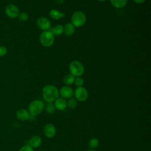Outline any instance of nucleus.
Returning <instances> with one entry per match:
<instances>
[{
  "label": "nucleus",
  "instance_id": "bb28decb",
  "mask_svg": "<svg viewBox=\"0 0 151 151\" xmlns=\"http://www.w3.org/2000/svg\"><path fill=\"white\" fill-rule=\"evenodd\" d=\"M65 0H55V2L58 5H61L64 2Z\"/></svg>",
  "mask_w": 151,
  "mask_h": 151
},
{
  "label": "nucleus",
  "instance_id": "c85d7f7f",
  "mask_svg": "<svg viewBox=\"0 0 151 151\" xmlns=\"http://www.w3.org/2000/svg\"><path fill=\"white\" fill-rule=\"evenodd\" d=\"M97 1H100V2H104V1H106V0H97Z\"/></svg>",
  "mask_w": 151,
  "mask_h": 151
},
{
  "label": "nucleus",
  "instance_id": "9d476101",
  "mask_svg": "<svg viewBox=\"0 0 151 151\" xmlns=\"http://www.w3.org/2000/svg\"><path fill=\"white\" fill-rule=\"evenodd\" d=\"M43 132L47 138H52L56 134V128L52 124L48 123L44 127Z\"/></svg>",
  "mask_w": 151,
  "mask_h": 151
},
{
  "label": "nucleus",
  "instance_id": "423d86ee",
  "mask_svg": "<svg viewBox=\"0 0 151 151\" xmlns=\"http://www.w3.org/2000/svg\"><path fill=\"white\" fill-rule=\"evenodd\" d=\"M5 13L8 18L15 19L18 17L19 14V9L15 4H9L6 6L5 8Z\"/></svg>",
  "mask_w": 151,
  "mask_h": 151
},
{
  "label": "nucleus",
  "instance_id": "f8f14e48",
  "mask_svg": "<svg viewBox=\"0 0 151 151\" xmlns=\"http://www.w3.org/2000/svg\"><path fill=\"white\" fill-rule=\"evenodd\" d=\"M54 106L55 109H57L58 110L60 111H63L64 110L66 107H67V101L65 99L62 98V97H58L55 101H54Z\"/></svg>",
  "mask_w": 151,
  "mask_h": 151
},
{
  "label": "nucleus",
  "instance_id": "cd10ccee",
  "mask_svg": "<svg viewBox=\"0 0 151 151\" xmlns=\"http://www.w3.org/2000/svg\"><path fill=\"white\" fill-rule=\"evenodd\" d=\"M87 151H96V150H94V149H89V150H88Z\"/></svg>",
  "mask_w": 151,
  "mask_h": 151
},
{
  "label": "nucleus",
  "instance_id": "4be33fe9",
  "mask_svg": "<svg viewBox=\"0 0 151 151\" xmlns=\"http://www.w3.org/2000/svg\"><path fill=\"white\" fill-rule=\"evenodd\" d=\"M17 18L21 22H26L29 18V16L26 12H19Z\"/></svg>",
  "mask_w": 151,
  "mask_h": 151
},
{
  "label": "nucleus",
  "instance_id": "a878e982",
  "mask_svg": "<svg viewBox=\"0 0 151 151\" xmlns=\"http://www.w3.org/2000/svg\"><path fill=\"white\" fill-rule=\"evenodd\" d=\"M133 1L134 3L137 4H142L146 1V0H133Z\"/></svg>",
  "mask_w": 151,
  "mask_h": 151
},
{
  "label": "nucleus",
  "instance_id": "f03ea898",
  "mask_svg": "<svg viewBox=\"0 0 151 151\" xmlns=\"http://www.w3.org/2000/svg\"><path fill=\"white\" fill-rule=\"evenodd\" d=\"M54 37L55 36L50 30L43 31L40 35V42L44 47H50L54 42Z\"/></svg>",
  "mask_w": 151,
  "mask_h": 151
},
{
  "label": "nucleus",
  "instance_id": "f3484780",
  "mask_svg": "<svg viewBox=\"0 0 151 151\" xmlns=\"http://www.w3.org/2000/svg\"><path fill=\"white\" fill-rule=\"evenodd\" d=\"M54 36H59L64 32V28L63 25L60 24H57L55 25L51 29H50Z\"/></svg>",
  "mask_w": 151,
  "mask_h": 151
},
{
  "label": "nucleus",
  "instance_id": "6e6552de",
  "mask_svg": "<svg viewBox=\"0 0 151 151\" xmlns=\"http://www.w3.org/2000/svg\"><path fill=\"white\" fill-rule=\"evenodd\" d=\"M38 27L42 31H48L51 29V21L46 17H40L37 21Z\"/></svg>",
  "mask_w": 151,
  "mask_h": 151
},
{
  "label": "nucleus",
  "instance_id": "1a4fd4ad",
  "mask_svg": "<svg viewBox=\"0 0 151 151\" xmlns=\"http://www.w3.org/2000/svg\"><path fill=\"white\" fill-rule=\"evenodd\" d=\"M59 95L64 99H70L74 95V91L70 86H64L60 88L59 91Z\"/></svg>",
  "mask_w": 151,
  "mask_h": 151
},
{
  "label": "nucleus",
  "instance_id": "7ed1b4c3",
  "mask_svg": "<svg viewBox=\"0 0 151 151\" xmlns=\"http://www.w3.org/2000/svg\"><path fill=\"white\" fill-rule=\"evenodd\" d=\"M71 21L74 27H81L86 24V16L82 11H76L73 14L71 18Z\"/></svg>",
  "mask_w": 151,
  "mask_h": 151
},
{
  "label": "nucleus",
  "instance_id": "b1692460",
  "mask_svg": "<svg viewBox=\"0 0 151 151\" xmlns=\"http://www.w3.org/2000/svg\"><path fill=\"white\" fill-rule=\"evenodd\" d=\"M8 52L7 48L4 45H0V57L5 56Z\"/></svg>",
  "mask_w": 151,
  "mask_h": 151
},
{
  "label": "nucleus",
  "instance_id": "20e7f679",
  "mask_svg": "<svg viewBox=\"0 0 151 151\" xmlns=\"http://www.w3.org/2000/svg\"><path fill=\"white\" fill-rule=\"evenodd\" d=\"M44 109L43 102L39 100H35L31 101L28 106V111L31 116H36L41 114Z\"/></svg>",
  "mask_w": 151,
  "mask_h": 151
},
{
  "label": "nucleus",
  "instance_id": "ddd939ff",
  "mask_svg": "<svg viewBox=\"0 0 151 151\" xmlns=\"http://www.w3.org/2000/svg\"><path fill=\"white\" fill-rule=\"evenodd\" d=\"M42 143V139L40 136L38 135H34L31 137L29 140V146L32 148L39 147Z\"/></svg>",
  "mask_w": 151,
  "mask_h": 151
},
{
  "label": "nucleus",
  "instance_id": "412c9836",
  "mask_svg": "<svg viewBox=\"0 0 151 151\" xmlns=\"http://www.w3.org/2000/svg\"><path fill=\"white\" fill-rule=\"evenodd\" d=\"M77 100L74 98H70L67 102V106L70 109H74L77 107Z\"/></svg>",
  "mask_w": 151,
  "mask_h": 151
},
{
  "label": "nucleus",
  "instance_id": "393cba45",
  "mask_svg": "<svg viewBox=\"0 0 151 151\" xmlns=\"http://www.w3.org/2000/svg\"><path fill=\"white\" fill-rule=\"evenodd\" d=\"M19 151H34V148H32L29 145H24L20 148Z\"/></svg>",
  "mask_w": 151,
  "mask_h": 151
},
{
  "label": "nucleus",
  "instance_id": "2eb2a0df",
  "mask_svg": "<svg viewBox=\"0 0 151 151\" xmlns=\"http://www.w3.org/2000/svg\"><path fill=\"white\" fill-rule=\"evenodd\" d=\"M64 28V34L67 36L72 35L75 31V27L71 23H67L66 24Z\"/></svg>",
  "mask_w": 151,
  "mask_h": 151
},
{
  "label": "nucleus",
  "instance_id": "5701e85b",
  "mask_svg": "<svg viewBox=\"0 0 151 151\" xmlns=\"http://www.w3.org/2000/svg\"><path fill=\"white\" fill-rule=\"evenodd\" d=\"M74 83L77 87H83L84 84V80L81 77H77L76 78H75Z\"/></svg>",
  "mask_w": 151,
  "mask_h": 151
},
{
  "label": "nucleus",
  "instance_id": "f257e3e1",
  "mask_svg": "<svg viewBox=\"0 0 151 151\" xmlns=\"http://www.w3.org/2000/svg\"><path fill=\"white\" fill-rule=\"evenodd\" d=\"M42 95L44 100L47 103H52L58 97L59 91L55 86L48 84L42 88Z\"/></svg>",
  "mask_w": 151,
  "mask_h": 151
},
{
  "label": "nucleus",
  "instance_id": "39448f33",
  "mask_svg": "<svg viewBox=\"0 0 151 151\" xmlns=\"http://www.w3.org/2000/svg\"><path fill=\"white\" fill-rule=\"evenodd\" d=\"M69 71L74 77H80L84 73V67L80 61L74 60L69 65Z\"/></svg>",
  "mask_w": 151,
  "mask_h": 151
},
{
  "label": "nucleus",
  "instance_id": "6ab92c4d",
  "mask_svg": "<svg viewBox=\"0 0 151 151\" xmlns=\"http://www.w3.org/2000/svg\"><path fill=\"white\" fill-rule=\"evenodd\" d=\"M99 140L96 137L91 138L88 142V146L90 149H94L99 146Z\"/></svg>",
  "mask_w": 151,
  "mask_h": 151
},
{
  "label": "nucleus",
  "instance_id": "aec40b11",
  "mask_svg": "<svg viewBox=\"0 0 151 151\" xmlns=\"http://www.w3.org/2000/svg\"><path fill=\"white\" fill-rule=\"evenodd\" d=\"M46 111L49 114H53L55 111V107L54 106V103H48L45 107Z\"/></svg>",
  "mask_w": 151,
  "mask_h": 151
},
{
  "label": "nucleus",
  "instance_id": "4468645a",
  "mask_svg": "<svg viewBox=\"0 0 151 151\" xmlns=\"http://www.w3.org/2000/svg\"><path fill=\"white\" fill-rule=\"evenodd\" d=\"M50 16L54 19L58 20L60 18H63L65 17V14L64 12H60L59 11L55 9H52L49 12Z\"/></svg>",
  "mask_w": 151,
  "mask_h": 151
},
{
  "label": "nucleus",
  "instance_id": "dca6fc26",
  "mask_svg": "<svg viewBox=\"0 0 151 151\" xmlns=\"http://www.w3.org/2000/svg\"><path fill=\"white\" fill-rule=\"evenodd\" d=\"M110 1L114 7L122 8L127 5L128 0H110Z\"/></svg>",
  "mask_w": 151,
  "mask_h": 151
},
{
  "label": "nucleus",
  "instance_id": "a211bd4d",
  "mask_svg": "<svg viewBox=\"0 0 151 151\" xmlns=\"http://www.w3.org/2000/svg\"><path fill=\"white\" fill-rule=\"evenodd\" d=\"M74 80H75V77L74 76H73L71 74H68L67 75H65L64 78H63V83H64V84H65L66 86H70L71 84H73L74 82Z\"/></svg>",
  "mask_w": 151,
  "mask_h": 151
},
{
  "label": "nucleus",
  "instance_id": "0eeeda50",
  "mask_svg": "<svg viewBox=\"0 0 151 151\" xmlns=\"http://www.w3.org/2000/svg\"><path fill=\"white\" fill-rule=\"evenodd\" d=\"M76 99L79 101H84L88 98V91L84 87H77L74 91Z\"/></svg>",
  "mask_w": 151,
  "mask_h": 151
},
{
  "label": "nucleus",
  "instance_id": "9b49d317",
  "mask_svg": "<svg viewBox=\"0 0 151 151\" xmlns=\"http://www.w3.org/2000/svg\"><path fill=\"white\" fill-rule=\"evenodd\" d=\"M31 114L28 110L25 109H20L16 112L17 118L21 121H26L30 119Z\"/></svg>",
  "mask_w": 151,
  "mask_h": 151
}]
</instances>
